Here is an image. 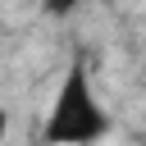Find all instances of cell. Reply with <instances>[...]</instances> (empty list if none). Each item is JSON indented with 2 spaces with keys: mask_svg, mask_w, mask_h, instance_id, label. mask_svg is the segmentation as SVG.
I'll return each instance as SVG.
<instances>
[{
  "mask_svg": "<svg viewBox=\"0 0 146 146\" xmlns=\"http://www.w3.org/2000/svg\"><path fill=\"white\" fill-rule=\"evenodd\" d=\"M141 146H146V132H141Z\"/></svg>",
  "mask_w": 146,
  "mask_h": 146,
  "instance_id": "3957f363",
  "label": "cell"
},
{
  "mask_svg": "<svg viewBox=\"0 0 146 146\" xmlns=\"http://www.w3.org/2000/svg\"><path fill=\"white\" fill-rule=\"evenodd\" d=\"M5 132H9V114H5V100H0V141H5Z\"/></svg>",
  "mask_w": 146,
  "mask_h": 146,
  "instance_id": "7a4b0ae2",
  "label": "cell"
},
{
  "mask_svg": "<svg viewBox=\"0 0 146 146\" xmlns=\"http://www.w3.org/2000/svg\"><path fill=\"white\" fill-rule=\"evenodd\" d=\"M105 137H110V114L91 87V68H87V59H73L46 110L41 146H96Z\"/></svg>",
  "mask_w": 146,
  "mask_h": 146,
  "instance_id": "6da1fadb",
  "label": "cell"
}]
</instances>
